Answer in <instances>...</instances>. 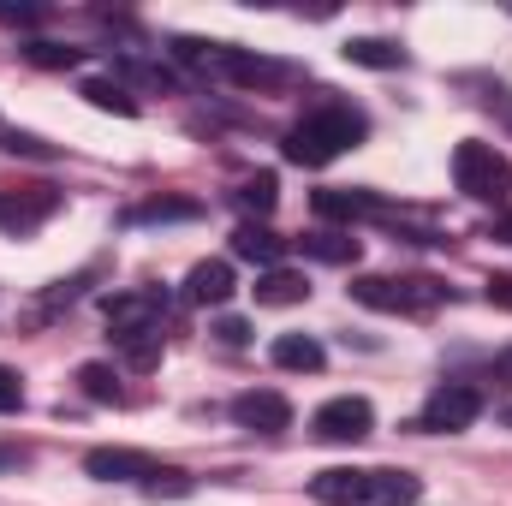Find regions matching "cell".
Listing matches in <instances>:
<instances>
[{
    "mask_svg": "<svg viewBox=\"0 0 512 506\" xmlns=\"http://www.w3.org/2000/svg\"><path fill=\"white\" fill-rule=\"evenodd\" d=\"M364 143V114H352L346 102H322L316 114H304L298 126L286 131V161L298 167H328L334 155Z\"/></svg>",
    "mask_w": 512,
    "mask_h": 506,
    "instance_id": "cell-1",
    "label": "cell"
},
{
    "mask_svg": "<svg viewBox=\"0 0 512 506\" xmlns=\"http://www.w3.org/2000/svg\"><path fill=\"white\" fill-rule=\"evenodd\" d=\"M352 298L358 304H370V310H399V316H423V310H435L441 298H447V286L441 280H423V274H358L352 280Z\"/></svg>",
    "mask_w": 512,
    "mask_h": 506,
    "instance_id": "cell-2",
    "label": "cell"
},
{
    "mask_svg": "<svg viewBox=\"0 0 512 506\" xmlns=\"http://www.w3.org/2000/svg\"><path fill=\"white\" fill-rule=\"evenodd\" d=\"M453 185L477 203H507L512 197V161L495 143H459L453 149Z\"/></svg>",
    "mask_w": 512,
    "mask_h": 506,
    "instance_id": "cell-3",
    "label": "cell"
},
{
    "mask_svg": "<svg viewBox=\"0 0 512 506\" xmlns=\"http://www.w3.org/2000/svg\"><path fill=\"white\" fill-rule=\"evenodd\" d=\"M477 417H483V393H477L471 381H441V387L429 393L417 429H429V435H459V429H471Z\"/></svg>",
    "mask_w": 512,
    "mask_h": 506,
    "instance_id": "cell-4",
    "label": "cell"
},
{
    "mask_svg": "<svg viewBox=\"0 0 512 506\" xmlns=\"http://www.w3.org/2000/svg\"><path fill=\"white\" fill-rule=\"evenodd\" d=\"M161 316H167V292H161V286H143V292H120V298H108V328H114L120 340L161 334Z\"/></svg>",
    "mask_w": 512,
    "mask_h": 506,
    "instance_id": "cell-5",
    "label": "cell"
},
{
    "mask_svg": "<svg viewBox=\"0 0 512 506\" xmlns=\"http://www.w3.org/2000/svg\"><path fill=\"white\" fill-rule=\"evenodd\" d=\"M310 429H316L322 441H340V447H352V441H364V435L376 429V411H370V399H358V393H340V399H328V405L310 417Z\"/></svg>",
    "mask_w": 512,
    "mask_h": 506,
    "instance_id": "cell-6",
    "label": "cell"
},
{
    "mask_svg": "<svg viewBox=\"0 0 512 506\" xmlns=\"http://www.w3.org/2000/svg\"><path fill=\"white\" fill-rule=\"evenodd\" d=\"M233 423L256 429V435H280V429H292V399L274 393V387H251V393L233 399Z\"/></svg>",
    "mask_w": 512,
    "mask_h": 506,
    "instance_id": "cell-7",
    "label": "cell"
},
{
    "mask_svg": "<svg viewBox=\"0 0 512 506\" xmlns=\"http://www.w3.org/2000/svg\"><path fill=\"white\" fill-rule=\"evenodd\" d=\"M84 471H90L96 483H149L161 465H155L149 453H137V447H96V453L84 459Z\"/></svg>",
    "mask_w": 512,
    "mask_h": 506,
    "instance_id": "cell-8",
    "label": "cell"
},
{
    "mask_svg": "<svg viewBox=\"0 0 512 506\" xmlns=\"http://www.w3.org/2000/svg\"><path fill=\"white\" fill-rule=\"evenodd\" d=\"M310 495L322 506H364L370 501V471H352V465H328L310 477Z\"/></svg>",
    "mask_w": 512,
    "mask_h": 506,
    "instance_id": "cell-9",
    "label": "cell"
},
{
    "mask_svg": "<svg viewBox=\"0 0 512 506\" xmlns=\"http://www.w3.org/2000/svg\"><path fill=\"white\" fill-rule=\"evenodd\" d=\"M54 209H60V197L36 185L30 197H0V227H6V233H30V227H42Z\"/></svg>",
    "mask_w": 512,
    "mask_h": 506,
    "instance_id": "cell-10",
    "label": "cell"
},
{
    "mask_svg": "<svg viewBox=\"0 0 512 506\" xmlns=\"http://www.w3.org/2000/svg\"><path fill=\"white\" fill-rule=\"evenodd\" d=\"M185 298L191 304H227L233 298V262H197L191 274H185Z\"/></svg>",
    "mask_w": 512,
    "mask_h": 506,
    "instance_id": "cell-11",
    "label": "cell"
},
{
    "mask_svg": "<svg viewBox=\"0 0 512 506\" xmlns=\"http://www.w3.org/2000/svg\"><path fill=\"white\" fill-rule=\"evenodd\" d=\"M233 256H245V262H256V268L268 274V268H280V256H286V239H274L268 227L245 221V227H233Z\"/></svg>",
    "mask_w": 512,
    "mask_h": 506,
    "instance_id": "cell-12",
    "label": "cell"
},
{
    "mask_svg": "<svg viewBox=\"0 0 512 506\" xmlns=\"http://www.w3.org/2000/svg\"><path fill=\"white\" fill-rule=\"evenodd\" d=\"M310 203H316L322 221H364V215H376V197H370V191H346V185H328V191H316Z\"/></svg>",
    "mask_w": 512,
    "mask_h": 506,
    "instance_id": "cell-13",
    "label": "cell"
},
{
    "mask_svg": "<svg viewBox=\"0 0 512 506\" xmlns=\"http://www.w3.org/2000/svg\"><path fill=\"white\" fill-rule=\"evenodd\" d=\"M268 358H274L280 370H298V376H316V370L328 364V352H322V340H310V334H280Z\"/></svg>",
    "mask_w": 512,
    "mask_h": 506,
    "instance_id": "cell-14",
    "label": "cell"
},
{
    "mask_svg": "<svg viewBox=\"0 0 512 506\" xmlns=\"http://www.w3.org/2000/svg\"><path fill=\"white\" fill-rule=\"evenodd\" d=\"M304 298H310V280H304V274H292V268H268V274H256V304L286 310V304H304Z\"/></svg>",
    "mask_w": 512,
    "mask_h": 506,
    "instance_id": "cell-15",
    "label": "cell"
},
{
    "mask_svg": "<svg viewBox=\"0 0 512 506\" xmlns=\"http://www.w3.org/2000/svg\"><path fill=\"white\" fill-rule=\"evenodd\" d=\"M346 60L352 66H370V72H393V66H405V48L387 42V36H352L346 42Z\"/></svg>",
    "mask_w": 512,
    "mask_h": 506,
    "instance_id": "cell-16",
    "label": "cell"
},
{
    "mask_svg": "<svg viewBox=\"0 0 512 506\" xmlns=\"http://www.w3.org/2000/svg\"><path fill=\"white\" fill-rule=\"evenodd\" d=\"M370 501L376 506H417L423 501V483L411 471H370Z\"/></svg>",
    "mask_w": 512,
    "mask_h": 506,
    "instance_id": "cell-17",
    "label": "cell"
},
{
    "mask_svg": "<svg viewBox=\"0 0 512 506\" xmlns=\"http://www.w3.org/2000/svg\"><path fill=\"white\" fill-rule=\"evenodd\" d=\"M84 102L90 108H102V114H137V96H131L120 78H84Z\"/></svg>",
    "mask_w": 512,
    "mask_h": 506,
    "instance_id": "cell-18",
    "label": "cell"
},
{
    "mask_svg": "<svg viewBox=\"0 0 512 506\" xmlns=\"http://www.w3.org/2000/svg\"><path fill=\"white\" fill-rule=\"evenodd\" d=\"M304 251L316 256V262L346 268V262H358V256H364V245H358L352 233H310V239H304Z\"/></svg>",
    "mask_w": 512,
    "mask_h": 506,
    "instance_id": "cell-19",
    "label": "cell"
},
{
    "mask_svg": "<svg viewBox=\"0 0 512 506\" xmlns=\"http://www.w3.org/2000/svg\"><path fill=\"white\" fill-rule=\"evenodd\" d=\"M233 203H239L245 215H268V209L280 203V179H274V173H256V179H245V185L233 191Z\"/></svg>",
    "mask_w": 512,
    "mask_h": 506,
    "instance_id": "cell-20",
    "label": "cell"
},
{
    "mask_svg": "<svg viewBox=\"0 0 512 506\" xmlns=\"http://www.w3.org/2000/svg\"><path fill=\"white\" fill-rule=\"evenodd\" d=\"M78 393L96 399V405H114V399H120V376H114L108 364H84V370H78Z\"/></svg>",
    "mask_w": 512,
    "mask_h": 506,
    "instance_id": "cell-21",
    "label": "cell"
},
{
    "mask_svg": "<svg viewBox=\"0 0 512 506\" xmlns=\"http://www.w3.org/2000/svg\"><path fill=\"white\" fill-rule=\"evenodd\" d=\"M131 221H197V203H179V197H155V203H137Z\"/></svg>",
    "mask_w": 512,
    "mask_h": 506,
    "instance_id": "cell-22",
    "label": "cell"
},
{
    "mask_svg": "<svg viewBox=\"0 0 512 506\" xmlns=\"http://www.w3.org/2000/svg\"><path fill=\"white\" fill-rule=\"evenodd\" d=\"M24 54H30L36 66H78V60H84L78 48H60V42H30Z\"/></svg>",
    "mask_w": 512,
    "mask_h": 506,
    "instance_id": "cell-23",
    "label": "cell"
},
{
    "mask_svg": "<svg viewBox=\"0 0 512 506\" xmlns=\"http://www.w3.org/2000/svg\"><path fill=\"white\" fill-rule=\"evenodd\" d=\"M143 489H149V495H191L197 483H191L185 471H173V465H161V471H155V477H149Z\"/></svg>",
    "mask_w": 512,
    "mask_h": 506,
    "instance_id": "cell-24",
    "label": "cell"
},
{
    "mask_svg": "<svg viewBox=\"0 0 512 506\" xmlns=\"http://www.w3.org/2000/svg\"><path fill=\"white\" fill-rule=\"evenodd\" d=\"M18 405H24V381H18V370L0 364V411H18Z\"/></svg>",
    "mask_w": 512,
    "mask_h": 506,
    "instance_id": "cell-25",
    "label": "cell"
},
{
    "mask_svg": "<svg viewBox=\"0 0 512 506\" xmlns=\"http://www.w3.org/2000/svg\"><path fill=\"white\" fill-rule=\"evenodd\" d=\"M0 143H6V155H48V143H42V137H30V131H6Z\"/></svg>",
    "mask_w": 512,
    "mask_h": 506,
    "instance_id": "cell-26",
    "label": "cell"
},
{
    "mask_svg": "<svg viewBox=\"0 0 512 506\" xmlns=\"http://www.w3.org/2000/svg\"><path fill=\"white\" fill-rule=\"evenodd\" d=\"M215 334H221V346H245V340H251V322H239V316H221V322H215Z\"/></svg>",
    "mask_w": 512,
    "mask_h": 506,
    "instance_id": "cell-27",
    "label": "cell"
},
{
    "mask_svg": "<svg viewBox=\"0 0 512 506\" xmlns=\"http://www.w3.org/2000/svg\"><path fill=\"white\" fill-rule=\"evenodd\" d=\"M0 24H42V6H6L0 0Z\"/></svg>",
    "mask_w": 512,
    "mask_h": 506,
    "instance_id": "cell-28",
    "label": "cell"
},
{
    "mask_svg": "<svg viewBox=\"0 0 512 506\" xmlns=\"http://www.w3.org/2000/svg\"><path fill=\"white\" fill-rule=\"evenodd\" d=\"M489 304L512 310V274H489Z\"/></svg>",
    "mask_w": 512,
    "mask_h": 506,
    "instance_id": "cell-29",
    "label": "cell"
},
{
    "mask_svg": "<svg viewBox=\"0 0 512 506\" xmlns=\"http://www.w3.org/2000/svg\"><path fill=\"white\" fill-rule=\"evenodd\" d=\"M495 381H507V387H512V346H507V352H495Z\"/></svg>",
    "mask_w": 512,
    "mask_h": 506,
    "instance_id": "cell-30",
    "label": "cell"
},
{
    "mask_svg": "<svg viewBox=\"0 0 512 506\" xmlns=\"http://www.w3.org/2000/svg\"><path fill=\"white\" fill-rule=\"evenodd\" d=\"M489 239H501V245H512V215H501V221L489 227Z\"/></svg>",
    "mask_w": 512,
    "mask_h": 506,
    "instance_id": "cell-31",
    "label": "cell"
},
{
    "mask_svg": "<svg viewBox=\"0 0 512 506\" xmlns=\"http://www.w3.org/2000/svg\"><path fill=\"white\" fill-rule=\"evenodd\" d=\"M0 465H24V453L18 447H0Z\"/></svg>",
    "mask_w": 512,
    "mask_h": 506,
    "instance_id": "cell-32",
    "label": "cell"
},
{
    "mask_svg": "<svg viewBox=\"0 0 512 506\" xmlns=\"http://www.w3.org/2000/svg\"><path fill=\"white\" fill-rule=\"evenodd\" d=\"M507 423H512V411H507Z\"/></svg>",
    "mask_w": 512,
    "mask_h": 506,
    "instance_id": "cell-33",
    "label": "cell"
}]
</instances>
